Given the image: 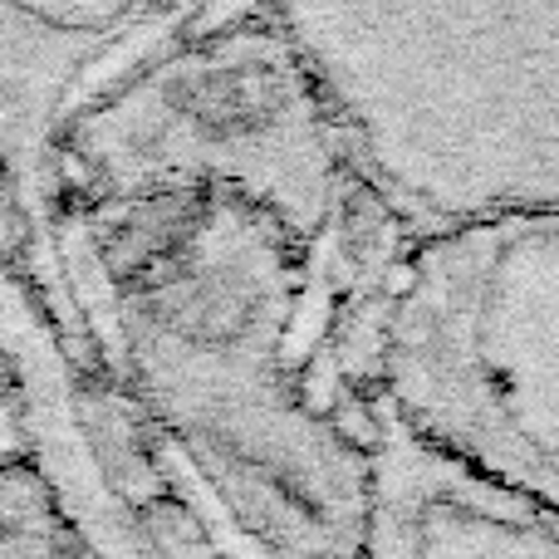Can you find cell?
Wrapping results in <instances>:
<instances>
[{"instance_id": "cell-1", "label": "cell", "mask_w": 559, "mask_h": 559, "mask_svg": "<svg viewBox=\"0 0 559 559\" xmlns=\"http://www.w3.org/2000/svg\"><path fill=\"white\" fill-rule=\"evenodd\" d=\"M329 138L417 226L555 212V0H280Z\"/></svg>"}, {"instance_id": "cell-2", "label": "cell", "mask_w": 559, "mask_h": 559, "mask_svg": "<svg viewBox=\"0 0 559 559\" xmlns=\"http://www.w3.org/2000/svg\"><path fill=\"white\" fill-rule=\"evenodd\" d=\"M383 383L413 447L555 511V212L476 216L427 236L383 319Z\"/></svg>"}]
</instances>
